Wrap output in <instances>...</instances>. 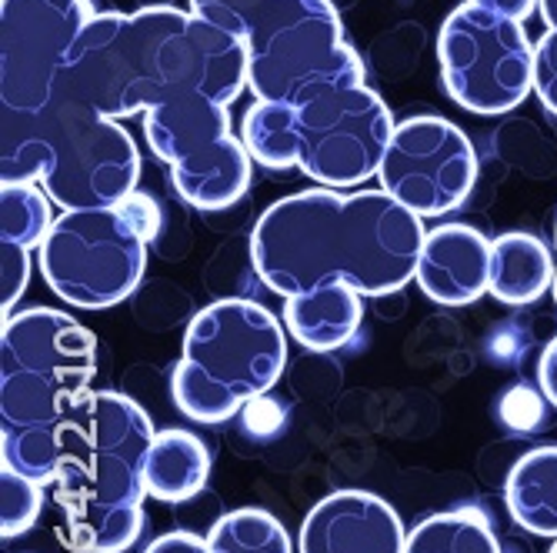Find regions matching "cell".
<instances>
[{"label": "cell", "mask_w": 557, "mask_h": 553, "mask_svg": "<svg viewBox=\"0 0 557 553\" xmlns=\"http://www.w3.org/2000/svg\"><path fill=\"white\" fill-rule=\"evenodd\" d=\"M247 40L168 4L100 11L74 40L58 90L104 117H134L177 93L234 104L247 87Z\"/></svg>", "instance_id": "1"}, {"label": "cell", "mask_w": 557, "mask_h": 553, "mask_svg": "<svg viewBox=\"0 0 557 553\" xmlns=\"http://www.w3.org/2000/svg\"><path fill=\"white\" fill-rule=\"evenodd\" d=\"M424 217L387 190L314 187L271 204L250 234V261L274 293L350 284L364 297L397 293L418 274Z\"/></svg>", "instance_id": "2"}, {"label": "cell", "mask_w": 557, "mask_h": 553, "mask_svg": "<svg viewBox=\"0 0 557 553\" xmlns=\"http://www.w3.org/2000/svg\"><path fill=\"white\" fill-rule=\"evenodd\" d=\"M158 427L117 390H87L64 420L50 490L77 553H124L144 533V457Z\"/></svg>", "instance_id": "3"}, {"label": "cell", "mask_w": 557, "mask_h": 553, "mask_svg": "<svg viewBox=\"0 0 557 553\" xmlns=\"http://www.w3.org/2000/svg\"><path fill=\"white\" fill-rule=\"evenodd\" d=\"M94 374L97 337L71 314H8L0 327V464L50 487L64 420Z\"/></svg>", "instance_id": "4"}, {"label": "cell", "mask_w": 557, "mask_h": 553, "mask_svg": "<svg viewBox=\"0 0 557 553\" xmlns=\"http://www.w3.org/2000/svg\"><path fill=\"white\" fill-rule=\"evenodd\" d=\"M0 174L40 184L61 211L117 208L140 180L134 137L67 90H58L40 114L4 111Z\"/></svg>", "instance_id": "5"}, {"label": "cell", "mask_w": 557, "mask_h": 553, "mask_svg": "<svg viewBox=\"0 0 557 553\" xmlns=\"http://www.w3.org/2000/svg\"><path fill=\"white\" fill-rule=\"evenodd\" d=\"M284 367V321L255 300L227 297L194 314L171 393L187 420L214 427L274 390Z\"/></svg>", "instance_id": "6"}, {"label": "cell", "mask_w": 557, "mask_h": 553, "mask_svg": "<svg viewBox=\"0 0 557 553\" xmlns=\"http://www.w3.org/2000/svg\"><path fill=\"white\" fill-rule=\"evenodd\" d=\"M247 50V90L274 104L300 108L327 90L361 87L368 77L331 0H277Z\"/></svg>", "instance_id": "7"}, {"label": "cell", "mask_w": 557, "mask_h": 553, "mask_svg": "<svg viewBox=\"0 0 557 553\" xmlns=\"http://www.w3.org/2000/svg\"><path fill=\"white\" fill-rule=\"evenodd\" d=\"M144 134L190 208L218 214L247 193L255 158L231 130V111L221 100L205 93L168 97L144 111Z\"/></svg>", "instance_id": "8"}, {"label": "cell", "mask_w": 557, "mask_h": 553, "mask_svg": "<svg viewBox=\"0 0 557 553\" xmlns=\"http://www.w3.org/2000/svg\"><path fill=\"white\" fill-rule=\"evenodd\" d=\"M40 277L81 311H108L127 300L147 271V240L121 208L64 211L40 250Z\"/></svg>", "instance_id": "9"}, {"label": "cell", "mask_w": 557, "mask_h": 553, "mask_svg": "<svg viewBox=\"0 0 557 553\" xmlns=\"http://www.w3.org/2000/svg\"><path fill=\"white\" fill-rule=\"evenodd\" d=\"M441 84L458 108L497 117L534 90V43L521 21L474 4L454 8L437 34Z\"/></svg>", "instance_id": "10"}, {"label": "cell", "mask_w": 557, "mask_h": 553, "mask_svg": "<svg viewBox=\"0 0 557 553\" xmlns=\"http://www.w3.org/2000/svg\"><path fill=\"white\" fill-rule=\"evenodd\" d=\"M297 171L334 190L361 187L377 177L397 127L391 108L368 84L327 90L308 100V104L297 108Z\"/></svg>", "instance_id": "11"}, {"label": "cell", "mask_w": 557, "mask_h": 553, "mask_svg": "<svg viewBox=\"0 0 557 553\" xmlns=\"http://www.w3.org/2000/svg\"><path fill=\"white\" fill-rule=\"evenodd\" d=\"M94 0H0V108L40 114L58 93Z\"/></svg>", "instance_id": "12"}, {"label": "cell", "mask_w": 557, "mask_h": 553, "mask_svg": "<svg viewBox=\"0 0 557 553\" xmlns=\"http://www.w3.org/2000/svg\"><path fill=\"white\" fill-rule=\"evenodd\" d=\"M478 167V150L458 124L421 114L394 127L377 180L418 217H444L468 204Z\"/></svg>", "instance_id": "13"}, {"label": "cell", "mask_w": 557, "mask_h": 553, "mask_svg": "<svg viewBox=\"0 0 557 553\" xmlns=\"http://www.w3.org/2000/svg\"><path fill=\"white\" fill-rule=\"evenodd\" d=\"M408 530L384 497L334 490L308 511L297 553H404Z\"/></svg>", "instance_id": "14"}, {"label": "cell", "mask_w": 557, "mask_h": 553, "mask_svg": "<svg viewBox=\"0 0 557 553\" xmlns=\"http://www.w3.org/2000/svg\"><path fill=\"white\" fill-rule=\"evenodd\" d=\"M491 243L468 224L434 227L424 237L414 274L421 293L444 307H465L491 293Z\"/></svg>", "instance_id": "15"}, {"label": "cell", "mask_w": 557, "mask_h": 553, "mask_svg": "<svg viewBox=\"0 0 557 553\" xmlns=\"http://www.w3.org/2000/svg\"><path fill=\"white\" fill-rule=\"evenodd\" d=\"M284 327L314 354H334L347 347L364 324V293L350 284H324L284 297Z\"/></svg>", "instance_id": "16"}, {"label": "cell", "mask_w": 557, "mask_h": 553, "mask_svg": "<svg viewBox=\"0 0 557 553\" xmlns=\"http://www.w3.org/2000/svg\"><path fill=\"white\" fill-rule=\"evenodd\" d=\"M211 450L190 430L164 427L154 433L144 457V487L150 500L161 504H184L208 487Z\"/></svg>", "instance_id": "17"}, {"label": "cell", "mask_w": 557, "mask_h": 553, "mask_svg": "<svg viewBox=\"0 0 557 553\" xmlns=\"http://www.w3.org/2000/svg\"><path fill=\"white\" fill-rule=\"evenodd\" d=\"M557 264L547 243L534 234L511 230L491 243V293L508 307H524L554 290Z\"/></svg>", "instance_id": "18"}, {"label": "cell", "mask_w": 557, "mask_h": 553, "mask_svg": "<svg viewBox=\"0 0 557 553\" xmlns=\"http://www.w3.org/2000/svg\"><path fill=\"white\" fill-rule=\"evenodd\" d=\"M504 500L518 527L534 537H557V447H534L511 467Z\"/></svg>", "instance_id": "19"}, {"label": "cell", "mask_w": 557, "mask_h": 553, "mask_svg": "<svg viewBox=\"0 0 557 553\" xmlns=\"http://www.w3.org/2000/svg\"><path fill=\"white\" fill-rule=\"evenodd\" d=\"M240 140L261 167L268 171H290L300 158V124L297 108L274 104V100H258L247 108L240 124Z\"/></svg>", "instance_id": "20"}, {"label": "cell", "mask_w": 557, "mask_h": 553, "mask_svg": "<svg viewBox=\"0 0 557 553\" xmlns=\"http://www.w3.org/2000/svg\"><path fill=\"white\" fill-rule=\"evenodd\" d=\"M404 553H500V543L484 511L458 507L421 520L408 533Z\"/></svg>", "instance_id": "21"}, {"label": "cell", "mask_w": 557, "mask_h": 553, "mask_svg": "<svg viewBox=\"0 0 557 553\" xmlns=\"http://www.w3.org/2000/svg\"><path fill=\"white\" fill-rule=\"evenodd\" d=\"M50 193L34 180H0V247L14 250H40L54 211Z\"/></svg>", "instance_id": "22"}, {"label": "cell", "mask_w": 557, "mask_h": 553, "mask_svg": "<svg viewBox=\"0 0 557 553\" xmlns=\"http://www.w3.org/2000/svg\"><path fill=\"white\" fill-rule=\"evenodd\" d=\"M211 553H297V543L284 530V524L261 511V507H240L224 514L208 530Z\"/></svg>", "instance_id": "23"}, {"label": "cell", "mask_w": 557, "mask_h": 553, "mask_svg": "<svg viewBox=\"0 0 557 553\" xmlns=\"http://www.w3.org/2000/svg\"><path fill=\"white\" fill-rule=\"evenodd\" d=\"M44 511V483L0 464V537L14 540L27 533Z\"/></svg>", "instance_id": "24"}, {"label": "cell", "mask_w": 557, "mask_h": 553, "mask_svg": "<svg viewBox=\"0 0 557 553\" xmlns=\"http://www.w3.org/2000/svg\"><path fill=\"white\" fill-rule=\"evenodd\" d=\"M274 4L277 0H190V14L250 40L274 11Z\"/></svg>", "instance_id": "25"}, {"label": "cell", "mask_w": 557, "mask_h": 553, "mask_svg": "<svg viewBox=\"0 0 557 553\" xmlns=\"http://www.w3.org/2000/svg\"><path fill=\"white\" fill-rule=\"evenodd\" d=\"M534 93L547 114L557 117V30L547 27V34L534 43Z\"/></svg>", "instance_id": "26"}, {"label": "cell", "mask_w": 557, "mask_h": 553, "mask_svg": "<svg viewBox=\"0 0 557 553\" xmlns=\"http://www.w3.org/2000/svg\"><path fill=\"white\" fill-rule=\"evenodd\" d=\"M544 404H547L544 393H534L531 387L521 384L500 397L497 414L511 430H537V424L544 420Z\"/></svg>", "instance_id": "27"}, {"label": "cell", "mask_w": 557, "mask_h": 553, "mask_svg": "<svg viewBox=\"0 0 557 553\" xmlns=\"http://www.w3.org/2000/svg\"><path fill=\"white\" fill-rule=\"evenodd\" d=\"M121 214L134 224V230L150 243L158 237V230H161V208L154 204V197H147V193H140V190H134V193H127L124 200H121Z\"/></svg>", "instance_id": "28"}, {"label": "cell", "mask_w": 557, "mask_h": 553, "mask_svg": "<svg viewBox=\"0 0 557 553\" xmlns=\"http://www.w3.org/2000/svg\"><path fill=\"white\" fill-rule=\"evenodd\" d=\"M144 553H211V543L208 537L174 530V533H161L158 540H150Z\"/></svg>", "instance_id": "29"}, {"label": "cell", "mask_w": 557, "mask_h": 553, "mask_svg": "<svg viewBox=\"0 0 557 553\" xmlns=\"http://www.w3.org/2000/svg\"><path fill=\"white\" fill-rule=\"evenodd\" d=\"M537 387L547 397V404L557 407V337L541 350V361H537Z\"/></svg>", "instance_id": "30"}, {"label": "cell", "mask_w": 557, "mask_h": 553, "mask_svg": "<svg viewBox=\"0 0 557 553\" xmlns=\"http://www.w3.org/2000/svg\"><path fill=\"white\" fill-rule=\"evenodd\" d=\"M465 4H474V8H484L491 14H500V17H511V21H528L541 0H465Z\"/></svg>", "instance_id": "31"}, {"label": "cell", "mask_w": 557, "mask_h": 553, "mask_svg": "<svg viewBox=\"0 0 557 553\" xmlns=\"http://www.w3.org/2000/svg\"><path fill=\"white\" fill-rule=\"evenodd\" d=\"M537 14L544 17L547 27L557 30V0H541V4H537Z\"/></svg>", "instance_id": "32"}, {"label": "cell", "mask_w": 557, "mask_h": 553, "mask_svg": "<svg viewBox=\"0 0 557 553\" xmlns=\"http://www.w3.org/2000/svg\"><path fill=\"white\" fill-rule=\"evenodd\" d=\"M554 240H557V230H554ZM554 300H557V277H554Z\"/></svg>", "instance_id": "33"}, {"label": "cell", "mask_w": 557, "mask_h": 553, "mask_svg": "<svg viewBox=\"0 0 557 553\" xmlns=\"http://www.w3.org/2000/svg\"><path fill=\"white\" fill-rule=\"evenodd\" d=\"M547 553H557V537H554V543H550V550Z\"/></svg>", "instance_id": "34"}]
</instances>
